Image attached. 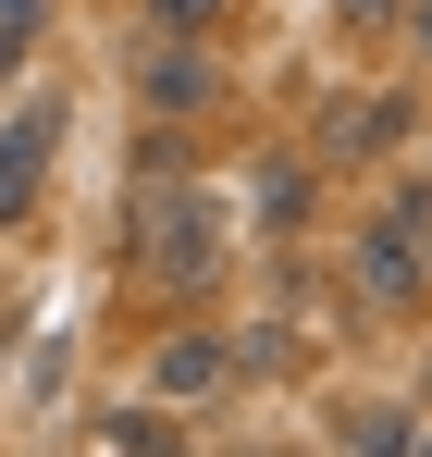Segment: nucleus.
<instances>
[{
	"instance_id": "f257e3e1",
	"label": "nucleus",
	"mask_w": 432,
	"mask_h": 457,
	"mask_svg": "<svg viewBox=\"0 0 432 457\" xmlns=\"http://www.w3.org/2000/svg\"><path fill=\"white\" fill-rule=\"evenodd\" d=\"M346 297H359V309H383V321L432 297V272H420V247H408V223H395V211L346 235Z\"/></svg>"
},
{
	"instance_id": "f03ea898",
	"label": "nucleus",
	"mask_w": 432,
	"mask_h": 457,
	"mask_svg": "<svg viewBox=\"0 0 432 457\" xmlns=\"http://www.w3.org/2000/svg\"><path fill=\"white\" fill-rule=\"evenodd\" d=\"M408 124H420V99H408V87H359V99H334V112H321V137H309V149H321V161H383Z\"/></svg>"
},
{
	"instance_id": "7ed1b4c3",
	"label": "nucleus",
	"mask_w": 432,
	"mask_h": 457,
	"mask_svg": "<svg viewBox=\"0 0 432 457\" xmlns=\"http://www.w3.org/2000/svg\"><path fill=\"white\" fill-rule=\"evenodd\" d=\"M137 99L186 124V112H211V99H222V62L198 50V37H148V50H137Z\"/></svg>"
},
{
	"instance_id": "20e7f679",
	"label": "nucleus",
	"mask_w": 432,
	"mask_h": 457,
	"mask_svg": "<svg viewBox=\"0 0 432 457\" xmlns=\"http://www.w3.org/2000/svg\"><path fill=\"white\" fill-rule=\"evenodd\" d=\"M148 272H161L173 297H198V285L222 272V235H211V211H198V198H173V211H148Z\"/></svg>"
},
{
	"instance_id": "39448f33",
	"label": "nucleus",
	"mask_w": 432,
	"mask_h": 457,
	"mask_svg": "<svg viewBox=\"0 0 432 457\" xmlns=\"http://www.w3.org/2000/svg\"><path fill=\"white\" fill-rule=\"evenodd\" d=\"M50 149H62V99H25V112L0 124V223H25V198H37Z\"/></svg>"
},
{
	"instance_id": "423d86ee",
	"label": "nucleus",
	"mask_w": 432,
	"mask_h": 457,
	"mask_svg": "<svg viewBox=\"0 0 432 457\" xmlns=\"http://www.w3.org/2000/svg\"><path fill=\"white\" fill-rule=\"evenodd\" d=\"M222 383H235V346H222V334H173V346L148 359V408H198Z\"/></svg>"
},
{
	"instance_id": "0eeeda50",
	"label": "nucleus",
	"mask_w": 432,
	"mask_h": 457,
	"mask_svg": "<svg viewBox=\"0 0 432 457\" xmlns=\"http://www.w3.org/2000/svg\"><path fill=\"white\" fill-rule=\"evenodd\" d=\"M420 445V408H395V395H346L334 408V457H408Z\"/></svg>"
},
{
	"instance_id": "6e6552de",
	"label": "nucleus",
	"mask_w": 432,
	"mask_h": 457,
	"mask_svg": "<svg viewBox=\"0 0 432 457\" xmlns=\"http://www.w3.org/2000/svg\"><path fill=\"white\" fill-rule=\"evenodd\" d=\"M99 445H112V457H186V433H173L161 408H112V420H99Z\"/></svg>"
},
{
	"instance_id": "1a4fd4ad",
	"label": "nucleus",
	"mask_w": 432,
	"mask_h": 457,
	"mask_svg": "<svg viewBox=\"0 0 432 457\" xmlns=\"http://www.w3.org/2000/svg\"><path fill=\"white\" fill-rule=\"evenodd\" d=\"M222 0H148V37H211Z\"/></svg>"
},
{
	"instance_id": "9d476101",
	"label": "nucleus",
	"mask_w": 432,
	"mask_h": 457,
	"mask_svg": "<svg viewBox=\"0 0 432 457\" xmlns=\"http://www.w3.org/2000/svg\"><path fill=\"white\" fill-rule=\"evenodd\" d=\"M296 211H309V173L272 161V173H260V223H296Z\"/></svg>"
},
{
	"instance_id": "9b49d317",
	"label": "nucleus",
	"mask_w": 432,
	"mask_h": 457,
	"mask_svg": "<svg viewBox=\"0 0 432 457\" xmlns=\"http://www.w3.org/2000/svg\"><path fill=\"white\" fill-rule=\"evenodd\" d=\"M37 25H50V0H0V62H25V50H37Z\"/></svg>"
},
{
	"instance_id": "f8f14e48",
	"label": "nucleus",
	"mask_w": 432,
	"mask_h": 457,
	"mask_svg": "<svg viewBox=\"0 0 432 457\" xmlns=\"http://www.w3.org/2000/svg\"><path fill=\"white\" fill-rule=\"evenodd\" d=\"M395 223H408V247H420V272H432V186H408V198H395Z\"/></svg>"
},
{
	"instance_id": "ddd939ff",
	"label": "nucleus",
	"mask_w": 432,
	"mask_h": 457,
	"mask_svg": "<svg viewBox=\"0 0 432 457\" xmlns=\"http://www.w3.org/2000/svg\"><path fill=\"white\" fill-rule=\"evenodd\" d=\"M334 12H346V25H359V37H370V25H395L408 0H334Z\"/></svg>"
},
{
	"instance_id": "4468645a",
	"label": "nucleus",
	"mask_w": 432,
	"mask_h": 457,
	"mask_svg": "<svg viewBox=\"0 0 432 457\" xmlns=\"http://www.w3.org/2000/svg\"><path fill=\"white\" fill-rule=\"evenodd\" d=\"M408 50H432V0H408Z\"/></svg>"
},
{
	"instance_id": "2eb2a0df",
	"label": "nucleus",
	"mask_w": 432,
	"mask_h": 457,
	"mask_svg": "<svg viewBox=\"0 0 432 457\" xmlns=\"http://www.w3.org/2000/svg\"><path fill=\"white\" fill-rule=\"evenodd\" d=\"M408 457H432V420H420V445H408Z\"/></svg>"
},
{
	"instance_id": "dca6fc26",
	"label": "nucleus",
	"mask_w": 432,
	"mask_h": 457,
	"mask_svg": "<svg viewBox=\"0 0 432 457\" xmlns=\"http://www.w3.org/2000/svg\"><path fill=\"white\" fill-rule=\"evenodd\" d=\"M420 137H432V112H420Z\"/></svg>"
},
{
	"instance_id": "f3484780",
	"label": "nucleus",
	"mask_w": 432,
	"mask_h": 457,
	"mask_svg": "<svg viewBox=\"0 0 432 457\" xmlns=\"http://www.w3.org/2000/svg\"><path fill=\"white\" fill-rule=\"evenodd\" d=\"M420 395H432V371H420Z\"/></svg>"
}]
</instances>
